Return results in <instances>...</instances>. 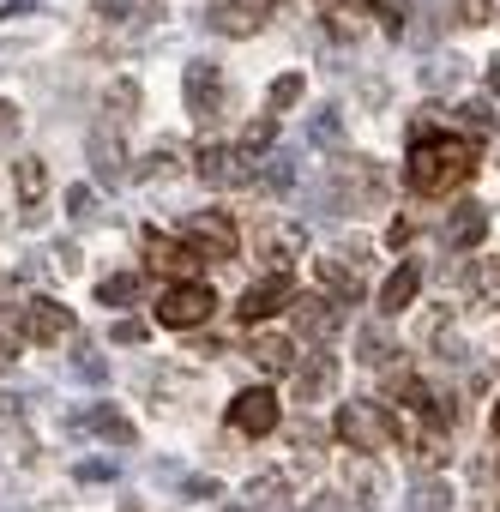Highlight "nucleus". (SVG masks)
Listing matches in <instances>:
<instances>
[{
	"mask_svg": "<svg viewBox=\"0 0 500 512\" xmlns=\"http://www.w3.org/2000/svg\"><path fill=\"white\" fill-rule=\"evenodd\" d=\"M476 175V145L458 139V133H434V139H416L410 145V163H404V181L428 199H446L458 193L464 181Z\"/></svg>",
	"mask_w": 500,
	"mask_h": 512,
	"instance_id": "f257e3e1",
	"label": "nucleus"
},
{
	"mask_svg": "<svg viewBox=\"0 0 500 512\" xmlns=\"http://www.w3.org/2000/svg\"><path fill=\"white\" fill-rule=\"evenodd\" d=\"M338 440L350 446V452H386L392 440H404V422L386 410V404H374V398H350V404H338Z\"/></svg>",
	"mask_w": 500,
	"mask_h": 512,
	"instance_id": "f03ea898",
	"label": "nucleus"
},
{
	"mask_svg": "<svg viewBox=\"0 0 500 512\" xmlns=\"http://www.w3.org/2000/svg\"><path fill=\"white\" fill-rule=\"evenodd\" d=\"M326 193H332L338 211H374V205H386L392 181H386V169L374 157H344V163H332V187Z\"/></svg>",
	"mask_w": 500,
	"mask_h": 512,
	"instance_id": "7ed1b4c3",
	"label": "nucleus"
},
{
	"mask_svg": "<svg viewBox=\"0 0 500 512\" xmlns=\"http://www.w3.org/2000/svg\"><path fill=\"white\" fill-rule=\"evenodd\" d=\"M254 151H241V145H199L193 151V175L205 181V187H254L260 181V163H247Z\"/></svg>",
	"mask_w": 500,
	"mask_h": 512,
	"instance_id": "20e7f679",
	"label": "nucleus"
},
{
	"mask_svg": "<svg viewBox=\"0 0 500 512\" xmlns=\"http://www.w3.org/2000/svg\"><path fill=\"white\" fill-rule=\"evenodd\" d=\"M181 241L199 253V260H217V266H229L235 260V223H229V211H193L187 223H181Z\"/></svg>",
	"mask_w": 500,
	"mask_h": 512,
	"instance_id": "39448f33",
	"label": "nucleus"
},
{
	"mask_svg": "<svg viewBox=\"0 0 500 512\" xmlns=\"http://www.w3.org/2000/svg\"><path fill=\"white\" fill-rule=\"evenodd\" d=\"M362 266H368V247H350V253H326V260H314V278H320V290L332 296V302H362Z\"/></svg>",
	"mask_w": 500,
	"mask_h": 512,
	"instance_id": "423d86ee",
	"label": "nucleus"
},
{
	"mask_svg": "<svg viewBox=\"0 0 500 512\" xmlns=\"http://www.w3.org/2000/svg\"><path fill=\"white\" fill-rule=\"evenodd\" d=\"M211 308H217V296H211L205 284H193V278H181V284H169V290L157 296V320H163V326H175V332L205 326V320H211Z\"/></svg>",
	"mask_w": 500,
	"mask_h": 512,
	"instance_id": "0eeeda50",
	"label": "nucleus"
},
{
	"mask_svg": "<svg viewBox=\"0 0 500 512\" xmlns=\"http://www.w3.org/2000/svg\"><path fill=\"white\" fill-rule=\"evenodd\" d=\"M290 326H296V338H308V344H332L338 326H344V302H332L326 290L296 296V302H290Z\"/></svg>",
	"mask_w": 500,
	"mask_h": 512,
	"instance_id": "6e6552de",
	"label": "nucleus"
},
{
	"mask_svg": "<svg viewBox=\"0 0 500 512\" xmlns=\"http://www.w3.org/2000/svg\"><path fill=\"white\" fill-rule=\"evenodd\" d=\"M272 19V0H211L205 7V25L217 37H260Z\"/></svg>",
	"mask_w": 500,
	"mask_h": 512,
	"instance_id": "1a4fd4ad",
	"label": "nucleus"
},
{
	"mask_svg": "<svg viewBox=\"0 0 500 512\" xmlns=\"http://www.w3.org/2000/svg\"><path fill=\"white\" fill-rule=\"evenodd\" d=\"M181 91H187V115H193L199 127H211V121L223 115V103H229L223 73H217L211 61H193V67H187V79H181Z\"/></svg>",
	"mask_w": 500,
	"mask_h": 512,
	"instance_id": "9d476101",
	"label": "nucleus"
},
{
	"mask_svg": "<svg viewBox=\"0 0 500 512\" xmlns=\"http://www.w3.org/2000/svg\"><path fill=\"white\" fill-rule=\"evenodd\" d=\"M296 302V284H290V272H266L260 284H247L241 290V302H235V314L247 320V326H260V320H272L278 308H290Z\"/></svg>",
	"mask_w": 500,
	"mask_h": 512,
	"instance_id": "9b49d317",
	"label": "nucleus"
},
{
	"mask_svg": "<svg viewBox=\"0 0 500 512\" xmlns=\"http://www.w3.org/2000/svg\"><path fill=\"white\" fill-rule=\"evenodd\" d=\"M229 428H235V434H247V440L272 434V428H278V398H272L266 386L235 392V404H229Z\"/></svg>",
	"mask_w": 500,
	"mask_h": 512,
	"instance_id": "f8f14e48",
	"label": "nucleus"
},
{
	"mask_svg": "<svg viewBox=\"0 0 500 512\" xmlns=\"http://www.w3.org/2000/svg\"><path fill=\"white\" fill-rule=\"evenodd\" d=\"M19 326H25V338H31V344H61V338L73 332V314H67L61 302L37 296V302H25V308H19Z\"/></svg>",
	"mask_w": 500,
	"mask_h": 512,
	"instance_id": "ddd939ff",
	"label": "nucleus"
},
{
	"mask_svg": "<svg viewBox=\"0 0 500 512\" xmlns=\"http://www.w3.org/2000/svg\"><path fill=\"white\" fill-rule=\"evenodd\" d=\"M332 386H338V362H332L326 350L302 356V362H296V374H290V392H296V404H320Z\"/></svg>",
	"mask_w": 500,
	"mask_h": 512,
	"instance_id": "4468645a",
	"label": "nucleus"
},
{
	"mask_svg": "<svg viewBox=\"0 0 500 512\" xmlns=\"http://www.w3.org/2000/svg\"><path fill=\"white\" fill-rule=\"evenodd\" d=\"M344 494L356 506H380L386 500V470L374 464V452H350L344 458Z\"/></svg>",
	"mask_w": 500,
	"mask_h": 512,
	"instance_id": "2eb2a0df",
	"label": "nucleus"
},
{
	"mask_svg": "<svg viewBox=\"0 0 500 512\" xmlns=\"http://www.w3.org/2000/svg\"><path fill=\"white\" fill-rule=\"evenodd\" d=\"M482 235H488V205L458 199V205L446 211V247H452V253H470V247H482Z\"/></svg>",
	"mask_w": 500,
	"mask_h": 512,
	"instance_id": "dca6fc26",
	"label": "nucleus"
},
{
	"mask_svg": "<svg viewBox=\"0 0 500 512\" xmlns=\"http://www.w3.org/2000/svg\"><path fill=\"white\" fill-rule=\"evenodd\" d=\"M145 260H151V272H163V278H193V266H199V253L187 247V241H169V235H145Z\"/></svg>",
	"mask_w": 500,
	"mask_h": 512,
	"instance_id": "f3484780",
	"label": "nucleus"
},
{
	"mask_svg": "<svg viewBox=\"0 0 500 512\" xmlns=\"http://www.w3.org/2000/svg\"><path fill=\"white\" fill-rule=\"evenodd\" d=\"M247 356H254L260 374H296V344L278 338V332H260L254 344H247Z\"/></svg>",
	"mask_w": 500,
	"mask_h": 512,
	"instance_id": "a211bd4d",
	"label": "nucleus"
},
{
	"mask_svg": "<svg viewBox=\"0 0 500 512\" xmlns=\"http://www.w3.org/2000/svg\"><path fill=\"white\" fill-rule=\"evenodd\" d=\"M13 187H19V205L37 211V205L49 199V163H43V157H19V163H13Z\"/></svg>",
	"mask_w": 500,
	"mask_h": 512,
	"instance_id": "6ab92c4d",
	"label": "nucleus"
},
{
	"mask_svg": "<svg viewBox=\"0 0 500 512\" xmlns=\"http://www.w3.org/2000/svg\"><path fill=\"white\" fill-rule=\"evenodd\" d=\"M416 290H422V272L404 260V266H398V272L380 284V314H404V308L416 302Z\"/></svg>",
	"mask_w": 500,
	"mask_h": 512,
	"instance_id": "aec40b11",
	"label": "nucleus"
},
{
	"mask_svg": "<svg viewBox=\"0 0 500 512\" xmlns=\"http://www.w3.org/2000/svg\"><path fill=\"white\" fill-rule=\"evenodd\" d=\"M260 253L272 260V272H290L302 260V229H266L260 235Z\"/></svg>",
	"mask_w": 500,
	"mask_h": 512,
	"instance_id": "412c9836",
	"label": "nucleus"
},
{
	"mask_svg": "<svg viewBox=\"0 0 500 512\" xmlns=\"http://www.w3.org/2000/svg\"><path fill=\"white\" fill-rule=\"evenodd\" d=\"M392 356H398V338H392L386 326H362V338H356V362H362V368H392Z\"/></svg>",
	"mask_w": 500,
	"mask_h": 512,
	"instance_id": "4be33fe9",
	"label": "nucleus"
},
{
	"mask_svg": "<svg viewBox=\"0 0 500 512\" xmlns=\"http://www.w3.org/2000/svg\"><path fill=\"white\" fill-rule=\"evenodd\" d=\"M121 163H127L121 133H115V127H97V133H91V169H97V175H121Z\"/></svg>",
	"mask_w": 500,
	"mask_h": 512,
	"instance_id": "5701e85b",
	"label": "nucleus"
},
{
	"mask_svg": "<svg viewBox=\"0 0 500 512\" xmlns=\"http://www.w3.org/2000/svg\"><path fill=\"white\" fill-rule=\"evenodd\" d=\"M320 7H326V19H332V31H362L368 19H374V0H320Z\"/></svg>",
	"mask_w": 500,
	"mask_h": 512,
	"instance_id": "b1692460",
	"label": "nucleus"
},
{
	"mask_svg": "<svg viewBox=\"0 0 500 512\" xmlns=\"http://www.w3.org/2000/svg\"><path fill=\"white\" fill-rule=\"evenodd\" d=\"M133 109H139V79H115V85L103 91V115L121 127V121H133Z\"/></svg>",
	"mask_w": 500,
	"mask_h": 512,
	"instance_id": "393cba45",
	"label": "nucleus"
},
{
	"mask_svg": "<svg viewBox=\"0 0 500 512\" xmlns=\"http://www.w3.org/2000/svg\"><path fill=\"white\" fill-rule=\"evenodd\" d=\"M97 302H103V308H133V302H139V278H133V272L103 278V284H97Z\"/></svg>",
	"mask_w": 500,
	"mask_h": 512,
	"instance_id": "a878e982",
	"label": "nucleus"
},
{
	"mask_svg": "<svg viewBox=\"0 0 500 512\" xmlns=\"http://www.w3.org/2000/svg\"><path fill=\"white\" fill-rule=\"evenodd\" d=\"M25 344H31V338H25V326H19V314H13V308H0V368H13Z\"/></svg>",
	"mask_w": 500,
	"mask_h": 512,
	"instance_id": "bb28decb",
	"label": "nucleus"
},
{
	"mask_svg": "<svg viewBox=\"0 0 500 512\" xmlns=\"http://www.w3.org/2000/svg\"><path fill=\"white\" fill-rule=\"evenodd\" d=\"M446 500H452V488H446L440 476H422V482L410 488V512H446Z\"/></svg>",
	"mask_w": 500,
	"mask_h": 512,
	"instance_id": "cd10ccee",
	"label": "nucleus"
},
{
	"mask_svg": "<svg viewBox=\"0 0 500 512\" xmlns=\"http://www.w3.org/2000/svg\"><path fill=\"white\" fill-rule=\"evenodd\" d=\"M85 428H91V434H103V440H115V446H127V440H133V422H127V416H115V410H91V416H85Z\"/></svg>",
	"mask_w": 500,
	"mask_h": 512,
	"instance_id": "c85d7f7f",
	"label": "nucleus"
},
{
	"mask_svg": "<svg viewBox=\"0 0 500 512\" xmlns=\"http://www.w3.org/2000/svg\"><path fill=\"white\" fill-rule=\"evenodd\" d=\"M266 103H272V115H284V109H296V103H302V73H284V79H272V91H266Z\"/></svg>",
	"mask_w": 500,
	"mask_h": 512,
	"instance_id": "c756f323",
	"label": "nucleus"
},
{
	"mask_svg": "<svg viewBox=\"0 0 500 512\" xmlns=\"http://www.w3.org/2000/svg\"><path fill=\"white\" fill-rule=\"evenodd\" d=\"M133 175H139V181H169V175H175V151H169V145L145 151V163H139Z\"/></svg>",
	"mask_w": 500,
	"mask_h": 512,
	"instance_id": "7c9ffc66",
	"label": "nucleus"
},
{
	"mask_svg": "<svg viewBox=\"0 0 500 512\" xmlns=\"http://www.w3.org/2000/svg\"><path fill=\"white\" fill-rule=\"evenodd\" d=\"M278 139V121L272 115H260V121H247V133H241V151H266Z\"/></svg>",
	"mask_w": 500,
	"mask_h": 512,
	"instance_id": "2f4dec72",
	"label": "nucleus"
},
{
	"mask_svg": "<svg viewBox=\"0 0 500 512\" xmlns=\"http://www.w3.org/2000/svg\"><path fill=\"white\" fill-rule=\"evenodd\" d=\"M476 296H482L488 308H500V260H482V272H476Z\"/></svg>",
	"mask_w": 500,
	"mask_h": 512,
	"instance_id": "473e14b6",
	"label": "nucleus"
},
{
	"mask_svg": "<svg viewBox=\"0 0 500 512\" xmlns=\"http://www.w3.org/2000/svg\"><path fill=\"white\" fill-rule=\"evenodd\" d=\"M464 7V25H494L500 19V0H458Z\"/></svg>",
	"mask_w": 500,
	"mask_h": 512,
	"instance_id": "72a5a7b5",
	"label": "nucleus"
},
{
	"mask_svg": "<svg viewBox=\"0 0 500 512\" xmlns=\"http://www.w3.org/2000/svg\"><path fill=\"white\" fill-rule=\"evenodd\" d=\"M278 494H284V476L278 470H266V476L247 482V500H278Z\"/></svg>",
	"mask_w": 500,
	"mask_h": 512,
	"instance_id": "f704fd0d",
	"label": "nucleus"
},
{
	"mask_svg": "<svg viewBox=\"0 0 500 512\" xmlns=\"http://www.w3.org/2000/svg\"><path fill=\"white\" fill-rule=\"evenodd\" d=\"M458 115H464V127H470V133H494V115H488V103H464Z\"/></svg>",
	"mask_w": 500,
	"mask_h": 512,
	"instance_id": "c9c22d12",
	"label": "nucleus"
},
{
	"mask_svg": "<svg viewBox=\"0 0 500 512\" xmlns=\"http://www.w3.org/2000/svg\"><path fill=\"white\" fill-rule=\"evenodd\" d=\"M302 512H350V494H308Z\"/></svg>",
	"mask_w": 500,
	"mask_h": 512,
	"instance_id": "e433bc0d",
	"label": "nucleus"
},
{
	"mask_svg": "<svg viewBox=\"0 0 500 512\" xmlns=\"http://www.w3.org/2000/svg\"><path fill=\"white\" fill-rule=\"evenodd\" d=\"M314 139H320V145L338 139V109H320V115H314Z\"/></svg>",
	"mask_w": 500,
	"mask_h": 512,
	"instance_id": "4c0bfd02",
	"label": "nucleus"
},
{
	"mask_svg": "<svg viewBox=\"0 0 500 512\" xmlns=\"http://www.w3.org/2000/svg\"><path fill=\"white\" fill-rule=\"evenodd\" d=\"M139 338H145V326H139V320H121V326H115V344H139Z\"/></svg>",
	"mask_w": 500,
	"mask_h": 512,
	"instance_id": "58836bf2",
	"label": "nucleus"
},
{
	"mask_svg": "<svg viewBox=\"0 0 500 512\" xmlns=\"http://www.w3.org/2000/svg\"><path fill=\"white\" fill-rule=\"evenodd\" d=\"M302 440H308V446H320V440H326V428H320V422H296V446H302Z\"/></svg>",
	"mask_w": 500,
	"mask_h": 512,
	"instance_id": "ea45409f",
	"label": "nucleus"
},
{
	"mask_svg": "<svg viewBox=\"0 0 500 512\" xmlns=\"http://www.w3.org/2000/svg\"><path fill=\"white\" fill-rule=\"evenodd\" d=\"M19 133V103H0V139Z\"/></svg>",
	"mask_w": 500,
	"mask_h": 512,
	"instance_id": "a19ab883",
	"label": "nucleus"
},
{
	"mask_svg": "<svg viewBox=\"0 0 500 512\" xmlns=\"http://www.w3.org/2000/svg\"><path fill=\"white\" fill-rule=\"evenodd\" d=\"M67 205H73V217H91V193H85V187H73Z\"/></svg>",
	"mask_w": 500,
	"mask_h": 512,
	"instance_id": "79ce46f5",
	"label": "nucleus"
},
{
	"mask_svg": "<svg viewBox=\"0 0 500 512\" xmlns=\"http://www.w3.org/2000/svg\"><path fill=\"white\" fill-rule=\"evenodd\" d=\"M386 241H392V247H404V241H410V223H404V217H392V229H386Z\"/></svg>",
	"mask_w": 500,
	"mask_h": 512,
	"instance_id": "37998d69",
	"label": "nucleus"
},
{
	"mask_svg": "<svg viewBox=\"0 0 500 512\" xmlns=\"http://www.w3.org/2000/svg\"><path fill=\"white\" fill-rule=\"evenodd\" d=\"M97 13L103 19H127V0H97Z\"/></svg>",
	"mask_w": 500,
	"mask_h": 512,
	"instance_id": "c03bdc74",
	"label": "nucleus"
},
{
	"mask_svg": "<svg viewBox=\"0 0 500 512\" xmlns=\"http://www.w3.org/2000/svg\"><path fill=\"white\" fill-rule=\"evenodd\" d=\"M488 85H494V91H500V61H488Z\"/></svg>",
	"mask_w": 500,
	"mask_h": 512,
	"instance_id": "a18cd8bd",
	"label": "nucleus"
},
{
	"mask_svg": "<svg viewBox=\"0 0 500 512\" xmlns=\"http://www.w3.org/2000/svg\"><path fill=\"white\" fill-rule=\"evenodd\" d=\"M223 512H254V506H223Z\"/></svg>",
	"mask_w": 500,
	"mask_h": 512,
	"instance_id": "49530a36",
	"label": "nucleus"
},
{
	"mask_svg": "<svg viewBox=\"0 0 500 512\" xmlns=\"http://www.w3.org/2000/svg\"><path fill=\"white\" fill-rule=\"evenodd\" d=\"M494 434H500V404H494Z\"/></svg>",
	"mask_w": 500,
	"mask_h": 512,
	"instance_id": "de8ad7c7",
	"label": "nucleus"
},
{
	"mask_svg": "<svg viewBox=\"0 0 500 512\" xmlns=\"http://www.w3.org/2000/svg\"><path fill=\"white\" fill-rule=\"evenodd\" d=\"M121 512H139V506H133V500H127V506H121Z\"/></svg>",
	"mask_w": 500,
	"mask_h": 512,
	"instance_id": "09e8293b",
	"label": "nucleus"
}]
</instances>
